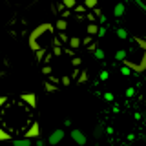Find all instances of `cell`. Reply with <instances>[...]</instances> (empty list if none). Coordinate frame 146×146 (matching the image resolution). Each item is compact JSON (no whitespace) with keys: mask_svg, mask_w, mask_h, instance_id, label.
Wrapping results in <instances>:
<instances>
[{"mask_svg":"<svg viewBox=\"0 0 146 146\" xmlns=\"http://www.w3.org/2000/svg\"><path fill=\"white\" fill-rule=\"evenodd\" d=\"M58 36H60V40H62V42H70V38L66 36V33H64V31H60V33H58Z\"/></svg>","mask_w":146,"mask_h":146,"instance_id":"33","label":"cell"},{"mask_svg":"<svg viewBox=\"0 0 146 146\" xmlns=\"http://www.w3.org/2000/svg\"><path fill=\"white\" fill-rule=\"evenodd\" d=\"M97 4H99V0H84V6L88 7V9H95V7H97Z\"/></svg>","mask_w":146,"mask_h":146,"instance_id":"20","label":"cell"},{"mask_svg":"<svg viewBox=\"0 0 146 146\" xmlns=\"http://www.w3.org/2000/svg\"><path fill=\"white\" fill-rule=\"evenodd\" d=\"M64 135H66V133H64L62 128H57V130H53V131H51V135L48 137V143L51 144V146H57V144L64 139Z\"/></svg>","mask_w":146,"mask_h":146,"instance_id":"5","label":"cell"},{"mask_svg":"<svg viewBox=\"0 0 146 146\" xmlns=\"http://www.w3.org/2000/svg\"><path fill=\"white\" fill-rule=\"evenodd\" d=\"M143 121H146V111H143Z\"/></svg>","mask_w":146,"mask_h":146,"instance_id":"44","label":"cell"},{"mask_svg":"<svg viewBox=\"0 0 146 146\" xmlns=\"http://www.w3.org/2000/svg\"><path fill=\"white\" fill-rule=\"evenodd\" d=\"M86 80H88V71H82L79 75V79H77V82H79V84H84Z\"/></svg>","mask_w":146,"mask_h":146,"instance_id":"24","label":"cell"},{"mask_svg":"<svg viewBox=\"0 0 146 146\" xmlns=\"http://www.w3.org/2000/svg\"><path fill=\"white\" fill-rule=\"evenodd\" d=\"M60 84H62V86H70V84H71V75L60 77Z\"/></svg>","mask_w":146,"mask_h":146,"instance_id":"23","label":"cell"},{"mask_svg":"<svg viewBox=\"0 0 146 146\" xmlns=\"http://www.w3.org/2000/svg\"><path fill=\"white\" fill-rule=\"evenodd\" d=\"M126 97H128V99H131V97H135V88H133V86H130V88H128V90H126Z\"/></svg>","mask_w":146,"mask_h":146,"instance_id":"28","label":"cell"},{"mask_svg":"<svg viewBox=\"0 0 146 146\" xmlns=\"http://www.w3.org/2000/svg\"><path fill=\"white\" fill-rule=\"evenodd\" d=\"M62 4H64L66 9H75L77 7V0H62Z\"/></svg>","mask_w":146,"mask_h":146,"instance_id":"19","label":"cell"},{"mask_svg":"<svg viewBox=\"0 0 146 146\" xmlns=\"http://www.w3.org/2000/svg\"><path fill=\"white\" fill-rule=\"evenodd\" d=\"M24 137L27 139H38L40 137V124L36 121H33V124H29V128L24 131Z\"/></svg>","mask_w":146,"mask_h":146,"instance_id":"3","label":"cell"},{"mask_svg":"<svg viewBox=\"0 0 146 146\" xmlns=\"http://www.w3.org/2000/svg\"><path fill=\"white\" fill-rule=\"evenodd\" d=\"M93 57L97 58V60H104V57H106V53H104V49L102 48H97L93 51Z\"/></svg>","mask_w":146,"mask_h":146,"instance_id":"18","label":"cell"},{"mask_svg":"<svg viewBox=\"0 0 146 146\" xmlns=\"http://www.w3.org/2000/svg\"><path fill=\"white\" fill-rule=\"evenodd\" d=\"M128 40L131 42V46L128 48V57L122 64L131 68V71L135 73L146 71V40L141 36H130Z\"/></svg>","mask_w":146,"mask_h":146,"instance_id":"1","label":"cell"},{"mask_svg":"<svg viewBox=\"0 0 146 146\" xmlns=\"http://www.w3.org/2000/svg\"><path fill=\"white\" fill-rule=\"evenodd\" d=\"M86 9H88V7H86L84 4H82V6H77V7H75V11H77V13H84Z\"/></svg>","mask_w":146,"mask_h":146,"instance_id":"35","label":"cell"},{"mask_svg":"<svg viewBox=\"0 0 146 146\" xmlns=\"http://www.w3.org/2000/svg\"><path fill=\"white\" fill-rule=\"evenodd\" d=\"M121 75L130 77V75H131V68H128V66H124V64H122V66H121Z\"/></svg>","mask_w":146,"mask_h":146,"instance_id":"22","label":"cell"},{"mask_svg":"<svg viewBox=\"0 0 146 146\" xmlns=\"http://www.w3.org/2000/svg\"><path fill=\"white\" fill-rule=\"evenodd\" d=\"M49 82H53V84H58V82H60V79H58L57 75H49Z\"/></svg>","mask_w":146,"mask_h":146,"instance_id":"31","label":"cell"},{"mask_svg":"<svg viewBox=\"0 0 146 146\" xmlns=\"http://www.w3.org/2000/svg\"><path fill=\"white\" fill-rule=\"evenodd\" d=\"M93 13H95V17H97V18H99L100 15H102V11H100L99 7H95V9H93Z\"/></svg>","mask_w":146,"mask_h":146,"instance_id":"40","label":"cell"},{"mask_svg":"<svg viewBox=\"0 0 146 146\" xmlns=\"http://www.w3.org/2000/svg\"><path fill=\"white\" fill-rule=\"evenodd\" d=\"M80 62H82V60H80V57H75V58L71 60V64H73L75 68H79V66H80Z\"/></svg>","mask_w":146,"mask_h":146,"instance_id":"32","label":"cell"},{"mask_svg":"<svg viewBox=\"0 0 146 146\" xmlns=\"http://www.w3.org/2000/svg\"><path fill=\"white\" fill-rule=\"evenodd\" d=\"M0 141H13V135L7 130H4L2 126H0Z\"/></svg>","mask_w":146,"mask_h":146,"instance_id":"14","label":"cell"},{"mask_svg":"<svg viewBox=\"0 0 146 146\" xmlns=\"http://www.w3.org/2000/svg\"><path fill=\"white\" fill-rule=\"evenodd\" d=\"M53 70H51V66H49V64H44V66H42V75H53V73H51Z\"/></svg>","mask_w":146,"mask_h":146,"instance_id":"25","label":"cell"},{"mask_svg":"<svg viewBox=\"0 0 146 146\" xmlns=\"http://www.w3.org/2000/svg\"><path fill=\"white\" fill-rule=\"evenodd\" d=\"M99 27H100V26H97L95 22H90V24H88V27H86V33H88L90 36H93V35H99Z\"/></svg>","mask_w":146,"mask_h":146,"instance_id":"9","label":"cell"},{"mask_svg":"<svg viewBox=\"0 0 146 146\" xmlns=\"http://www.w3.org/2000/svg\"><path fill=\"white\" fill-rule=\"evenodd\" d=\"M144 102H146V97H144Z\"/></svg>","mask_w":146,"mask_h":146,"instance_id":"46","label":"cell"},{"mask_svg":"<svg viewBox=\"0 0 146 146\" xmlns=\"http://www.w3.org/2000/svg\"><path fill=\"white\" fill-rule=\"evenodd\" d=\"M6 102H7V99H6V97H0V110L4 108V104H6Z\"/></svg>","mask_w":146,"mask_h":146,"instance_id":"39","label":"cell"},{"mask_svg":"<svg viewBox=\"0 0 146 146\" xmlns=\"http://www.w3.org/2000/svg\"><path fill=\"white\" fill-rule=\"evenodd\" d=\"M124 11H126V6L122 2H119V4H115V7H113V17H115V18H122Z\"/></svg>","mask_w":146,"mask_h":146,"instance_id":"7","label":"cell"},{"mask_svg":"<svg viewBox=\"0 0 146 146\" xmlns=\"http://www.w3.org/2000/svg\"><path fill=\"white\" fill-rule=\"evenodd\" d=\"M143 141H144V143H146V135H143Z\"/></svg>","mask_w":146,"mask_h":146,"instance_id":"45","label":"cell"},{"mask_svg":"<svg viewBox=\"0 0 146 146\" xmlns=\"http://www.w3.org/2000/svg\"><path fill=\"white\" fill-rule=\"evenodd\" d=\"M20 100H22V102H26L31 110H35V108H36V95L33 93V91H31V93H24V95H20Z\"/></svg>","mask_w":146,"mask_h":146,"instance_id":"6","label":"cell"},{"mask_svg":"<svg viewBox=\"0 0 146 146\" xmlns=\"http://www.w3.org/2000/svg\"><path fill=\"white\" fill-rule=\"evenodd\" d=\"M133 117L137 119V121H141V119H143V113H139V111H137V113H135V115H133Z\"/></svg>","mask_w":146,"mask_h":146,"instance_id":"43","label":"cell"},{"mask_svg":"<svg viewBox=\"0 0 146 146\" xmlns=\"http://www.w3.org/2000/svg\"><path fill=\"white\" fill-rule=\"evenodd\" d=\"M104 126L102 124H99V126H95V130H93V137L95 139H100V137H102V133H104Z\"/></svg>","mask_w":146,"mask_h":146,"instance_id":"17","label":"cell"},{"mask_svg":"<svg viewBox=\"0 0 146 146\" xmlns=\"http://www.w3.org/2000/svg\"><path fill=\"white\" fill-rule=\"evenodd\" d=\"M117 36L121 40H128V38H130V35H128V31L124 29V27H117Z\"/></svg>","mask_w":146,"mask_h":146,"instance_id":"16","label":"cell"},{"mask_svg":"<svg viewBox=\"0 0 146 146\" xmlns=\"http://www.w3.org/2000/svg\"><path fill=\"white\" fill-rule=\"evenodd\" d=\"M64 126H71V119H64Z\"/></svg>","mask_w":146,"mask_h":146,"instance_id":"42","label":"cell"},{"mask_svg":"<svg viewBox=\"0 0 146 146\" xmlns=\"http://www.w3.org/2000/svg\"><path fill=\"white\" fill-rule=\"evenodd\" d=\"M44 90L48 91V93H55V91L58 90V84H53V82H49V80H44Z\"/></svg>","mask_w":146,"mask_h":146,"instance_id":"11","label":"cell"},{"mask_svg":"<svg viewBox=\"0 0 146 146\" xmlns=\"http://www.w3.org/2000/svg\"><path fill=\"white\" fill-rule=\"evenodd\" d=\"M108 79H110V73H108V70H102V71L99 73V80H102V82H104V80H108Z\"/></svg>","mask_w":146,"mask_h":146,"instance_id":"26","label":"cell"},{"mask_svg":"<svg viewBox=\"0 0 146 146\" xmlns=\"http://www.w3.org/2000/svg\"><path fill=\"white\" fill-rule=\"evenodd\" d=\"M102 97H104V100H106V102H113V99H115V97H113V93H111V91H106V93H104Z\"/></svg>","mask_w":146,"mask_h":146,"instance_id":"27","label":"cell"},{"mask_svg":"<svg viewBox=\"0 0 146 146\" xmlns=\"http://www.w3.org/2000/svg\"><path fill=\"white\" fill-rule=\"evenodd\" d=\"M68 44H70L71 49H79L82 46V40L79 38V36H70V42H68Z\"/></svg>","mask_w":146,"mask_h":146,"instance_id":"10","label":"cell"},{"mask_svg":"<svg viewBox=\"0 0 146 146\" xmlns=\"http://www.w3.org/2000/svg\"><path fill=\"white\" fill-rule=\"evenodd\" d=\"M55 40H57L55 38V27L51 24H40L29 33V48L33 51H38V49L48 51L49 48H53Z\"/></svg>","mask_w":146,"mask_h":146,"instance_id":"2","label":"cell"},{"mask_svg":"<svg viewBox=\"0 0 146 146\" xmlns=\"http://www.w3.org/2000/svg\"><path fill=\"white\" fill-rule=\"evenodd\" d=\"M13 146H31V139H27V137H20V139H13L11 141Z\"/></svg>","mask_w":146,"mask_h":146,"instance_id":"8","label":"cell"},{"mask_svg":"<svg viewBox=\"0 0 146 146\" xmlns=\"http://www.w3.org/2000/svg\"><path fill=\"white\" fill-rule=\"evenodd\" d=\"M55 27H57L58 31H66L68 29V20L66 18H58V20L55 22Z\"/></svg>","mask_w":146,"mask_h":146,"instance_id":"12","label":"cell"},{"mask_svg":"<svg viewBox=\"0 0 146 146\" xmlns=\"http://www.w3.org/2000/svg\"><path fill=\"white\" fill-rule=\"evenodd\" d=\"M135 4L143 9V11H146V0H135Z\"/></svg>","mask_w":146,"mask_h":146,"instance_id":"29","label":"cell"},{"mask_svg":"<svg viewBox=\"0 0 146 146\" xmlns=\"http://www.w3.org/2000/svg\"><path fill=\"white\" fill-rule=\"evenodd\" d=\"M70 15H71V9H64L62 11V18H68Z\"/></svg>","mask_w":146,"mask_h":146,"instance_id":"38","label":"cell"},{"mask_svg":"<svg viewBox=\"0 0 146 146\" xmlns=\"http://www.w3.org/2000/svg\"><path fill=\"white\" fill-rule=\"evenodd\" d=\"M36 146H46V143H44V141L42 139H40V137H38V139H36V143H35Z\"/></svg>","mask_w":146,"mask_h":146,"instance_id":"41","label":"cell"},{"mask_svg":"<svg viewBox=\"0 0 146 146\" xmlns=\"http://www.w3.org/2000/svg\"><path fill=\"white\" fill-rule=\"evenodd\" d=\"M99 22H100V26H106V15H104V13L99 17Z\"/></svg>","mask_w":146,"mask_h":146,"instance_id":"36","label":"cell"},{"mask_svg":"<svg viewBox=\"0 0 146 146\" xmlns=\"http://www.w3.org/2000/svg\"><path fill=\"white\" fill-rule=\"evenodd\" d=\"M128 57V49H119V51L115 53V60L117 62H124Z\"/></svg>","mask_w":146,"mask_h":146,"instance_id":"13","label":"cell"},{"mask_svg":"<svg viewBox=\"0 0 146 146\" xmlns=\"http://www.w3.org/2000/svg\"><path fill=\"white\" fill-rule=\"evenodd\" d=\"M44 55H46V49H38V51H35L36 62H42V60H44Z\"/></svg>","mask_w":146,"mask_h":146,"instance_id":"21","label":"cell"},{"mask_svg":"<svg viewBox=\"0 0 146 146\" xmlns=\"http://www.w3.org/2000/svg\"><path fill=\"white\" fill-rule=\"evenodd\" d=\"M53 55L55 57H60L62 55V44L58 40H55V44H53Z\"/></svg>","mask_w":146,"mask_h":146,"instance_id":"15","label":"cell"},{"mask_svg":"<svg viewBox=\"0 0 146 146\" xmlns=\"http://www.w3.org/2000/svg\"><path fill=\"white\" fill-rule=\"evenodd\" d=\"M82 44H84V46H90V44H91V36L88 35L86 38H82Z\"/></svg>","mask_w":146,"mask_h":146,"instance_id":"37","label":"cell"},{"mask_svg":"<svg viewBox=\"0 0 146 146\" xmlns=\"http://www.w3.org/2000/svg\"><path fill=\"white\" fill-rule=\"evenodd\" d=\"M86 18H88L90 22H95V20H97V17H95V13H88V15H86Z\"/></svg>","mask_w":146,"mask_h":146,"instance_id":"34","label":"cell"},{"mask_svg":"<svg viewBox=\"0 0 146 146\" xmlns=\"http://www.w3.org/2000/svg\"><path fill=\"white\" fill-rule=\"evenodd\" d=\"M70 135H71V139L75 141V143L79 144V146H84L86 143H88V137H86V135H84V131L79 130V128H73Z\"/></svg>","mask_w":146,"mask_h":146,"instance_id":"4","label":"cell"},{"mask_svg":"<svg viewBox=\"0 0 146 146\" xmlns=\"http://www.w3.org/2000/svg\"><path fill=\"white\" fill-rule=\"evenodd\" d=\"M106 29H108L106 26H100V27H99V35H97V36H104V35H106Z\"/></svg>","mask_w":146,"mask_h":146,"instance_id":"30","label":"cell"}]
</instances>
